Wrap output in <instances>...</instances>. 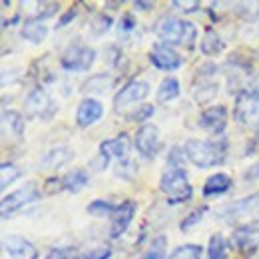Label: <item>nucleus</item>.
<instances>
[{"label": "nucleus", "instance_id": "nucleus-1", "mask_svg": "<svg viewBox=\"0 0 259 259\" xmlns=\"http://www.w3.org/2000/svg\"><path fill=\"white\" fill-rule=\"evenodd\" d=\"M227 142L226 136L213 140H188L184 146V154L195 167H215L227 160Z\"/></svg>", "mask_w": 259, "mask_h": 259}, {"label": "nucleus", "instance_id": "nucleus-2", "mask_svg": "<svg viewBox=\"0 0 259 259\" xmlns=\"http://www.w3.org/2000/svg\"><path fill=\"white\" fill-rule=\"evenodd\" d=\"M154 32L163 40V44L167 46H186V48H194V42L197 38V28L194 22L182 20L174 14H165L162 16L156 24H154Z\"/></svg>", "mask_w": 259, "mask_h": 259}, {"label": "nucleus", "instance_id": "nucleus-3", "mask_svg": "<svg viewBox=\"0 0 259 259\" xmlns=\"http://www.w3.org/2000/svg\"><path fill=\"white\" fill-rule=\"evenodd\" d=\"M160 190L167 195V203H184L194 195V188L188 180L184 165H167L160 180Z\"/></svg>", "mask_w": 259, "mask_h": 259}, {"label": "nucleus", "instance_id": "nucleus-4", "mask_svg": "<svg viewBox=\"0 0 259 259\" xmlns=\"http://www.w3.org/2000/svg\"><path fill=\"white\" fill-rule=\"evenodd\" d=\"M218 218L224 220L226 224H241V226L259 224V194H251L243 199L224 205L222 209H218Z\"/></svg>", "mask_w": 259, "mask_h": 259}, {"label": "nucleus", "instance_id": "nucleus-5", "mask_svg": "<svg viewBox=\"0 0 259 259\" xmlns=\"http://www.w3.org/2000/svg\"><path fill=\"white\" fill-rule=\"evenodd\" d=\"M231 245L243 259L253 257L259 249V226H239L231 233Z\"/></svg>", "mask_w": 259, "mask_h": 259}, {"label": "nucleus", "instance_id": "nucleus-6", "mask_svg": "<svg viewBox=\"0 0 259 259\" xmlns=\"http://www.w3.org/2000/svg\"><path fill=\"white\" fill-rule=\"evenodd\" d=\"M40 197V192H38V186L34 182H28L26 186H22L20 190L12 192L10 195H6L0 203V211H2V220H8L12 213H16L18 209L26 207L28 203H32Z\"/></svg>", "mask_w": 259, "mask_h": 259}, {"label": "nucleus", "instance_id": "nucleus-7", "mask_svg": "<svg viewBox=\"0 0 259 259\" xmlns=\"http://www.w3.org/2000/svg\"><path fill=\"white\" fill-rule=\"evenodd\" d=\"M94 60H96V50L94 48L76 44V46H70L66 50L60 64L64 70H70V72H86V70L92 68Z\"/></svg>", "mask_w": 259, "mask_h": 259}, {"label": "nucleus", "instance_id": "nucleus-8", "mask_svg": "<svg viewBox=\"0 0 259 259\" xmlns=\"http://www.w3.org/2000/svg\"><path fill=\"white\" fill-rule=\"evenodd\" d=\"M58 106L56 102L50 98V94L42 88L32 90L26 98V116L28 118H42V120H50L56 114Z\"/></svg>", "mask_w": 259, "mask_h": 259}, {"label": "nucleus", "instance_id": "nucleus-9", "mask_svg": "<svg viewBox=\"0 0 259 259\" xmlns=\"http://www.w3.org/2000/svg\"><path fill=\"white\" fill-rule=\"evenodd\" d=\"M160 130L154 124H146L136 132V150L144 156V158H156L158 156V150H160Z\"/></svg>", "mask_w": 259, "mask_h": 259}, {"label": "nucleus", "instance_id": "nucleus-10", "mask_svg": "<svg viewBox=\"0 0 259 259\" xmlns=\"http://www.w3.org/2000/svg\"><path fill=\"white\" fill-rule=\"evenodd\" d=\"M150 94V84L144 80H132L126 86H122V90L114 96V110L120 112L130 104H138Z\"/></svg>", "mask_w": 259, "mask_h": 259}, {"label": "nucleus", "instance_id": "nucleus-11", "mask_svg": "<svg viewBox=\"0 0 259 259\" xmlns=\"http://www.w3.org/2000/svg\"><path fill=\"white\" fill-rule=\"evenodd\" d=\"M199 128L205 130L207 134L213 136H222L224 130L227 128V108L224 104L218 106H209L207 110L201 112L199 116Z\"/></svg>", "mask_w": 259, "mask_h": 259}, {"label": "nucleus", "instance_id": "nucleus-12", "mask_svg": "<svg viewBox=\"0 0 259 259\" xmlns=\"http://www.w3.org/2000/svg\"><path fill=\"white\" fill-rule=\"evenodd\" d=\"M150 60H152V64L156 66V68H160V70H167V72H171V70H178L180 66L184 64V58L171 48V46H167V44H156L154 48H152V52H150Z\"/></svg>", "mask_w": 259, "mask_h": 259}, {"label": "nucleus", "instance_id": "nucleus-13", "mask_svg": "<svg viewBox=\"0 0 259 259\" xmlns=\"http://www.w3.org/2000/svg\"><path fill=\"white\" fill-rule=\"evenodd\" d=\"M4 249L12 259H38V249L22 235L4 237Z\"/></svg>", "mask_w": 259, "mask_h": 259}, {"label": "nucleus", "instance_id": "nucleus-14", "mask_svg": "<svg viewBox=\"0 0 259 259\" xmlns=\"http://www.w3.org/2000/svg\"><path fill=\"white\" fill-rule=\"evenodd\" d=\"M136 201H132V199H126V201H122L120 205H118V209H116V213L112 215V227H110V237H114V239H118L126 229L128 226L132 224V220H134V215H136Z\"/></svg>", "mask_w": 259, "mask_h": 259}, {"label": "nucleus", "instance_id": "nucleus-15", "mask_svg": "<svg viewBox=\"0 0 259 259\" xmlns=\"http://www.w3.org/2000/svg\"><path fill=\"white\" fill-rule=\"evenodd\" d=\"M104 114V106L94 100V98H84L78 106V112H76V124L80 128H88L92 124H96L98 120L102 118Z\"/></svg>", "mask_w": 259, "mask_h": 259}, {"label": "nucleus", "instance_id": "nucleus-16", "mask_svg": "<svg viewBox=\"0 0 259 259\" xmlns=\"http://www.w3.org/2000/svg\"><path fill=\"white\" fill-rule=\"evenodd\" d=\"M100 152L106 156H114V158H124L130 152V138L128 134H120L116 138L104 140L100 144Z\"/></svg>", "mask_w": 259, "mask_h": 259}, {"label": "nucleus", "instance_id": "nucleus-17", "mask_svg": "<svg viewBox=\"0 0 259 259\" xmlns=\"http://www.w3.org/2000/svg\"><path fill=\"white\" fill-rule=\"evenodd\" d=\"M231 186H233L231 178H229L227 174L218 171V174H213V176H209V178L205 180V184H203V195H205V197L222 195V194H226V192H229Z\"/></svg>", "mask_w": 259, "mask_h": 259}, {"label": "nucleus", "instance_id": "nucleus-18", "mask_svg": "<svg viewBox=\"0 0 259 259\" xmlns=\"http://www.w3.org/2000/svg\"><path fill=\"white\" fill-rule=\"evenodd\" d=\"M72 158H74V152H72L70 148H66V146H60V148L50 150V152L42 158L40 165L46 167V169H58V167H62L64 163L70 162Z\"/></svg>", "mask_w": 259, "mask_h": 259}, {"label": "nucleus", "instance_id": "nucleus-19", "mask_svg": "<svg viewBox=\"0 0 259 259\" xmlns=\"http://www.w3.org/2000/svg\"><path fill=\"white\" fill-rule=\"evenodd\" d=\"M116 84V78L110 76V74H94L84 86L82 90L84 92H90V94H106L108 90H112Z\"/></svg>", "mask_w": 259, "mask_h": 259}, {"label": "nucleus", "instance_id": "nucleus-20", "mask_svg": "<svg viewBox=\"0 0 259 259\" xmlns=\"http://www.w3.org/2000/svg\"><path fill=\"white\" fill-rule=\"evenodd\" d=\"M199 48H201V52H203L205 56H218L220 52H224L226 42L220 38V34L215 32L213 28H207L205 34H203V38H201Z\"/></svg>", "mask_w": 259, "mask_h": 259}, {"label": "nucleus", "instance_id": "nucleus-21", "mask_svg": "<svg viewBox=\"0 0 259 259\" xmlns=\"http://www.w3.org/2000/svg\"><path fill=\"white\" fill-rule=\"evenodd\" d=\"M62 182H64L66 192H70V194H80V192L88 186V171L76 167V169H72V171L66 174V178Z\"/></svg>", "mask_w": 259, "mask_h": 259}, {"label": "nucleus", "instance_id": "nucleus-22", "mask_svg": "<svg viewBox=\"0 0 259 259\" xmlns=\"http://www.w3.org/2000/svg\"><path fill=\"white\" fill-rule=\"evenodd\" d=\"M22 38L24 40H28V42H32V44H40L44 38H46V34H48V28L40 22V20H36V18H28L24 24H22Z\"/></svg>", "mask_w": 259, "mask_h": 259}, {"label": "nucleus", "instance_id": "nucleus-23", "mask_svg": "<svg viewBox=\"0 0 259 259\" xmlns=\"http://www.w3.org/2000/svg\"><path fill=\"white\" fill-rule=\"evenodd\" d=\"M156 96H158V102H171V100H176V98L180 96V82L174 78V76H167V78H163L162 84L158 86V92H156Z\"/></svg>", "mask_w": 259, "mask_h": 259}, {"label": "nucleus", "instance_id": "nucleus-24", "mask_svg": "<svg viewBox=\"0 0 259 259\" xmlns=\"http://www.w3.org/2000/svg\"><path fill=\"white\" fill-rule=\"evenodd\" d=\"M227 241L222 233H213L207 245V259H227Z\"/></svg>", "mask_w": 259, "mask_h": 259}, {"label": "nucleus", "instance_id": "nucleus-25", "mask_svg": "<svg viewBox=\"0 0 259 259\" xmlns=\"http://www.w3.org/2000/svg\"><path fill=\"white\" fill-rule=\"evenodd\" d=\"M116 209H118V205H114L112 201H106V199H94V201L86 207V211H88L90 215H94V218H108V215H114Z\"/></svg>", "mask_w": 259, "mask_h": 259}, {"label": "nucleus", "instance_id": "nucleus-26", "mask_svg": "<svg viewBox=\"0 0 259 259\" xmlns=\"http://www.w3.org/2000/svg\"><path fill=\"white\" fill-rule=\"evenodd\" d=\"M220 86L215 82H201L199 86H194V98L197 104H205L218 94Z\"/></svg>", "mask_w": 259, "mask_h": 259}, {"label": "nucleus", "instance_id": "nucleus-27", "mask_svg": "<svg viewBox=\"0 0 259 259\" xmlns=\"http://www.w3.org/2000/svg\"><path fill=\"white\" fill-rule=\"evenodd\" d=\"M167 259H201V247L194 245V243H188V245H180L176 247Z\"/></svg>", "mask_w": 259, "mask_h": 259}, {"label": "nucleus", "instance_id": "nucleus-28", "mask_svg": "<svg viewBox=\"0 0 259 259\" xmlns=\"http://www.w3.org/2000/svg\"><path fill=\"white\" fill-rule=\"evenodd\" d=\"M112 24H114V20L108 14L100 12V14L94 16V20L90 22V32L94 34V36H102V34H106L112 28Z\"/></svg>", "mask_w": 259, "mask_h": 259}, {"label": "nucleus", "instance_id": "nucleus-29", "mask_svg": "<svg viewBox=\"0 0 259 259\" xmlns=\"http://www.w3.org/2000/svg\"><path fill=\"white\" fill-rule=\"evenodd\" d=\"M0 174H2V190H6L10 184H14L18 178H20V169L14 165V163H2L0 165Z\"/></svg>", "mask_w": 259, "mask_h": 259}, {"label": "nucleus", "instance_id": "nucleus-30", "mask_svg": "<svg viewBox=\"0 0 259 259\" xmlns=\"http://www.w3.org/2000/svg\"><path fill=\"white\" fill-rule=\"evenodd\" d=\"M2 120L10 126V128L14 130V134L16 136H22L24 134V118L18 114V112H14V110H4V114H2Z\"/></svg>", "mask_w": 259, "mask_h": 259}, {"label": "nucleus", "instance_id": "nucleus-31", "mask_svg": "<svg viewBox=\"0 0 259 259\" xmlns=\"http://www.w3.org/2000/svg\"><path fill=\"white\" fill-rule=\"evenodd\" d=\"M205 213H207V207H205V205L195 207L194 211H190V213H188V218L180 224V229H182V231H190L194 226L201 224V220H203V215H205Z\"/></svg>", "mask_w": 259, "mask_h": 259}, {"label": "nucleus", "instance_id": "nucleus-32", "mask_svg": "<svg viewBox=\"0 0 259 259\" xmlns=\"http://www.w3.org/2000/svg\"><path fill=\"white\" fill-rule=\"evenodd\" d=\"M154 106L152 104H142V106H138L134 112H130L128 116H126V120L128 122H146L148 118H152L154 116Z\"/></svg>", "mask_w": 259, "mask_h": 259}, {"label": "nucleus", "instance_id": "nucleus-33", "mask_svg": "<svg viewBox=\"0 0 259 259\" xmlns=\"http://www.w3.org/2000/svg\"><path fill=\"white\" fill-rule=\"evenodd\" d=\"M142 259H165V237L160 235L158 239H154L152 247L148 249V253Z\"/></svg>", "mask_w": 259, "mask_h": 259}, {"label": "nucleus", "instance_id": "nucleus-34", "mask_svg": "<svg viewBox=\"0 0 259 259\" xmlns=\"http://www.w3.org/2000/svg\"><path fill=\"white\" fill-rule=\"evenodd\" d=\"M138 174V167L136 163L126 160V162H120L116 165V176L122 178V180H134V176Z\"/></svg>", "mask_w": 259, "mask_h": 259}, {"label": "nucleus", "instance_id": "nucleus-35", "mask_svg": "<svg viewBox=\"0 0 259 259\" xmlns=\"http://www.w3.org/2000/svg\"><path fill=\"white\" fill-rule=\"evenodd\" d=\"M56 10H60V4H58V2H42V4H40V12H38L34 18L42 22V18L54 16V14H56Z\"/></svg>", "mask_w": 259, "mask_h": 259}, {"label": "nucleus", "instance_id": "nucleus-36", "mask_svg": "<svg viewBox=\"0 0 259 259\" xmlns=\"http://www.w3.org/2000/svg\"><path fill=\"white\" fill-rule=\"evenodd\" d=\"M110 255H112V251L108 247H96V249H92L84 255H78L74 259H110Z\"/></svg>", "mask_w": 259, "mask_h": 259}, {"label": "nucleus", "instance_id": "nucleus-37", "mask_svg": "<svg viewBox=\"0 0 259 259\" xmlns=\"http://www.w3.org/2000/svg\"><path fill=\"white\" fill-rule=\"evenodd\" d=\"M108 163H110V156H106V154L100 152L94 160H90V167L96 169V171H104L108 167Z\"/></svg>", "mask_w": 259, "mask_h": 259}, {"label": "nucleus", "instance_id": "nucleus-38", "mask_svg": "<svg viewBox=\"0 0 259 259\" xmlns=\"http://www.w3.org/2000/svg\"><path fill=\"white\" fill-rule=\"evenodd\" d=\"M76 14H78V8H76V6H70L64 14L60 16V20H58V26H56V28H64V26H68V24L76 18Z\"/></svg>", "mask_w": 259, "mask_h": 259}, {"label": "nucleus", "instance_id": "nucleus-39", "mask_svg": "<svg viewBox=\"0 0 259 259\" xmlns=\"http://www.w3.org/2000/svg\"><path fill=\"white\" fill-rule=\"evenodd\" d=\"M60 190H64V182H62V180H58V178L46 180V186H44V192H46V194H56V192H60Z\"/></svg>", "mask_w": 259, "mask_h": 259}, {"label": "nucleus", "instance_id": "nucleus-40", "mask_svg": "<svg viewBox=\"0 0 259 259\" xmlns=\"http://www.w3.org/2000/svg\"><path fill=\"white\" fill-rule=\"evenodd\" d=\"M138 24H136V18H134V14H124L122 16V20H120V34L122 32H130V30H134Z\"/></svg>", "mask_w": 259, "mask_h": 259}, {"label": "nucleus", "instance_id": "nucleus-41", "mask_svg": "<svg viewBox=\"0 0 259 259\" xmlns=\"http://www.w3.org/2000/svg\"><path fill=\"white\" fill-rule=\"evenodd\" d=\"M171 6L174 8H182V12H188V14L199 10V2H180V0H174Z\"/></svg>", "mask_w": 259, "mask_h": 259}, {"label": "nucleus", "instance_id": "nucleus-42", "mask_svg": "<svg viewBox=\"0 0 259 259\" xmlns=\"http://www.w3.org/2000/svg\"><path fill=\"white\" fill-rule=\"evenodd\" d=\"M218 72V66L213 64V62H205L203 66H199L197 70H195V74H197V78H205V76H211V74H215Z\"/></svg>", "mask_w": 259, "mask_h": 259}, {"label": "nucleus", "instance_id": "nucleus-43", "mask_svg": "<svg viewBox=\"0 0 259 259\" xmlns=\"http://www.w3.org/2000/svg\"><path fill=\"white\" fill-rule=\"evenodd\" d=\"M255 178H259V163L251 165V167L243 174V180H255Z\"/></svg>", "mask_w": 259, "mask_h": 259}, {"label": "nucleus", "instance_id": "nucleus-44", "mask_svg": "<svg viewBox=\"0 0 259 259\" xmlns=\"http://www.w3.org/2000/svg\"><path fill=\"white\" fill-rule=\"evenodd\" d=\"M134 6H136V10L148 12V10H152V8H154V2H144V0H138V2H134Z\"/></svg>", "mask_w": 259, "mask_h": 259}, {"label": "nucleus", "instance_id": "nucleus-45", "mask_svg": "<svg viewBox=\"0 0 259 259\" xmlns=\"http://www.w3.org/2000/svg\"><path fill=\"white\" fill-rule=\"evenodd\" d=\"M255 146H257V150H259V138H255V140L251 142V146H247V156H249V154H253V150H255Z\"/></svg>", "mask_w": 259, "mask_h": 259}, {"label": "nucleus", "instance_id": "nucleus-46", "mask_svg": "<svg viewBox=\"0 0 259 259\" xmlns=\"http://www.w3.org/2000/svg\"><path fill=\"white\" fill-rule=\"evenodd\" d=\"M122 2H106V8H120Z\"/></svg>", "mask_w": 259, "mask_h": 259}]
</instances>
